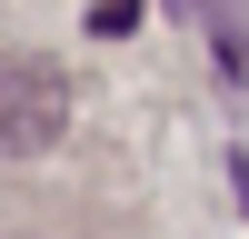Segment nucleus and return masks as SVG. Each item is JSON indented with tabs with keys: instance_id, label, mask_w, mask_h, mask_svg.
I'll return each instance as SVG.
<instances>
[{
	"instance_id": "f03ea898",
	"label": "nucleus",
	"mask_w": 249,
	"mask_h": 239,
	"mask_svg": "<svg viewBox=\"0 0 249 239\" xmlns=\"http://www.w3.org/2000/svg\"><path fill=\"white\" fill-rule=\"evenodd\" d=\"M239 199H249V159H239Z\"/></svg>"
},
{
	"instance_id": "f257e3e1",
	"label": "nucleus",
	"mask_w": 249,
	"mask_h": 239,
	"mask_svg": "<svg viewBox=\"0 0 249 239\" xmlns=\"http://www.w3.org/2000/svg\"><path fill=\"white\" fill-rule=\"evenodd\" d=\"M70 120V80L50 60H0V150H50Z\"/></svg>"
}]
</instances>
